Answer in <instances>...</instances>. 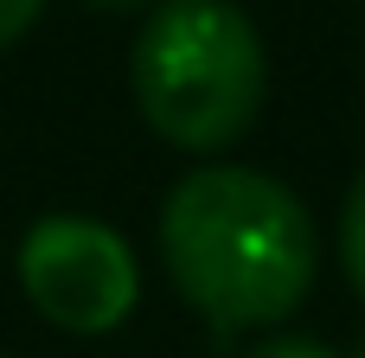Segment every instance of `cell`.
<instances>
[{
	"label": "cell",
	"instance_id": "cell-1",
	"mask_svg": "<svg viewBox=\"0 0 365 358\" xmlns=\"http://www.w3.org/2000/svg\"><path fill=\"white\" fill-rule=\"evenodd\" d=\"M160 263L225 339L289 320L321 269L308 205L257 167H192L160 205Z\"/></svg>",
	"mask_w": 365,
	"mask_h": 358
},
{
	"label": "cell",
	"instance_id": "cell-2",
	"mask_svg": "<svg viewBox=\"0 0 365 358\" xmlns=\"http://www.w3.org/2000/svg\"><path fill=\"white\" fill-rule=\"evenodd\" d=\"M141 122L180 154H225L250 135L269 64L244 6L231 0H160L135 32L128 58Z\"/></svg>",
	"mask_w": 365,
	"mask_h": 358
},
{
	"label": "cell",
	"instance_id": "cell-3",
	"mask_svg": "<svg viewBox=\"0 0 365 358\" xmlns=\"http://www.w3.org/2000/svg\"><path fill=\"white\" fill-rule=\"evenodd\" d=\"M19 288L58 333L96 339L135 314L141 263H135L122 231L77 218V211H58L19 237Z\"/></svg>",
	"mask_w": 365,
	"mask_h": 358
},
{
	"label": "cell",
	"instance_id": "cell-4",
	"mask_svg": "<svg viewBox=\"0 0 365 358\" xmlns=\"http://www.w3.org/2000/svg\"><path fill=\"white\" fill-rule=\"evenodd\" d=\"M340 269H346L353 295L365 301V173L353 179V192L340 205Z\"/></svg>",
	"mask_w": 365,
	"mask_h": 358
},
{
	"label": "cell",
	"instance_id": "cell-5",
	"mask_svg": "<svg viewBox=\"0 0 365 358\" xmlns=\"http://www.w3.org/2000/svg\"><path fill=\"white\" fill-rule=\"evenodd\" d=\"M38 13H45V0H0V51L19 45V38L38 26Z\"/></svg>",
	"mask_w": 365,
	"mask_h": 358
},
{
	"label": "cell",
	"instance_id": "cell-6",
	"mask_svg": "<svg viewBox=\"0 0 365 358\" xmlns=\"http://www.w3.org/2000/svg\"><path fill=\"white\" fill-rule=\"evenodd\" d=\"M250 358H340V352L321 346V339H302V333H276V339H263Z\"/></svg>",
	"mask_w": 365,
	"mask_h": 358
},
{
	"label": "cell",
	"instance_id": "cell-7",
	"mask_svg": "<svg viewBox=\"0 0 365 358\" xmlns=\"http://www.w3.org/2000/svg\"><path fill=\"white\" fill-rule=\"evenodd\" d=\"M83 6H96V13H135V6H148V0H83Z\"/></svg>",
	"mask_w": 365,
	"mask_h": 358
},
{
	"label": "cell",
	"instance_id": "cell-8",
	"mask_svg": "<svg viewBox=\"0 0 365 358\" xmlns=\"http://www.w3.org/2000/svg\"><path fill=\"white\" fill-rule=\"evenodd\" d=\"M353 358H365V346H359V352H353Z\"/></svg>",
	"mask_w": 365,
	"mask_h": 358
},
{
	"label": "cell",
	"instance_id": "cell-9",
	"mask_svg": "<svg viewBox=\"0 0 365 358\" xmlns=\"http://www.w3.org/2000/svg\"><path fill=\"white\" fill-rule=\"evenodd\" d=\"M0 358H6V352H0Z\"/></svg>",
	"mask_w": 365,
	"mask_h": 358
}]
</instances>
